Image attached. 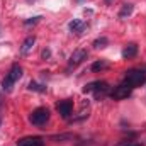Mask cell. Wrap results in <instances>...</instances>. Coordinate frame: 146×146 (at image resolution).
<instances>
[{
	"label": "cell",
	"mask_w": 146,
	"mask_h": 146,
	"mask_svg": "<svg viewBox=\"0 0 146 146\" xmlns=\"http://www.w3.org/2000/svg\"><path fill=\"white\" fill-rule=\"evenodd\" d=\"M41 56H42V60H48V58L51 56V51H49V49H42V53H41Z\"/></svg>",
	"instance_id": "cell-18"
},
{
	"label": "cell",
	"mask_w": 146,
	"mask_h": 146,
	"mask_svg": "<svg viewBox=\"0 0 146 146\" xmlns=\"http://www.w3.org/2000/svg\"><path fill=\"white\" fill-rule=\"evenodd\" d=\"M87 56H88V53L85 51V49H76V51H73V54L70 56V61H68V66H78V65H82L85 60H87Z\"/></svg>",
	"instance_id": "cell-6"
},
{
	"label": "cell",
	"mask_w": 146,
	"mask_h": 146,
	"mask_svg": "<svg viewBox=\"0 0 146 146\" xmlns=\"http://www.w3.org/2000/svg\"><path fill=\"white\" fill-rule=\"evenodd\" d=\"M136 54H138V46H136L134 42L127 44V46L122 49V58H133V56H136Z\"/></svg>",
	"instance_id": "cell-11"
},
{
	"label": "cell",
	"mask_w": 146,
	"mask_h": 146,
	"mask_svg": "<svg viewBox=\"0 0 146 146\" xmlns=\"http://www.w3.org/2000/svg\"><path fill=\"white\" fill-rule=\"evenodd\" d=\"M39 21H41V15H37V17H33V19H27L24 24H26V26H31V24H36V22H39Z\"/></svg>",
	"instance_id": "cell-17"
},
{
	"label": "cell",
	"mask_w": 146,
	"mask_h": 146,
	"mask_svg": "<svg viewBox=\"0 0 146 146\" xmlns=\"http://www.w3.org/2000/svg\"><path fill=\"white\" fill-rule=\"evenodd\" d=\"M107 44H109V39H107V37H99V39L94 41V48H95V49H102V48H106Z\"/></svg>",
	"instance_id": "cell-14"
},
{
	"label": "cell",
	"mask_w": 146,
	"mask_h": 146,
	"mask_svg": "<svg viewBox=\"0 0 146 146\" xmlns=\"http://www.w3.org/2000/svg\"><path fill=\"white\" fill-rule=\"evenodd\" d=\"M145 82H146V73L143 70H129L124 75V83L129 85L131 88L141 87V85H145Z\"/></svg>",
	"instance_id": "cell-2"
},
{
	"label": "cell",
	"mask_w": 146,
	"mask_h": 146,
	"mask_svg": "<svg viewBox=\"0 0 146 146\" xmlns=\"http://www.w3.org/2000/svg\"><path fill=\"white\" fill-rule=\"evenodd\" d=\"M17 146H44V139L41 136H26L17 141Z\"/></svg>",
	"instance_id": "cell-8"
},
{
	"label": "cell",
	"mask_w": 146,
	"mask_h": 146,
	"mask_svg": "<svg viewBox=\"0 0 146 146\" xmlns=\"http://www.w3.org/2000/svg\"><path fill=\"white\" fill-rule=\"evenodd\" d=\"M29 90H34V92H46V87L41 85V83H36V82H31V83H29Z\"/></svg>",
	"instance_id": "cell-15"
},
{
	"label": "cell",
	"mask_w": 146,
	"mask_h": 146,
	"mask_svg": "<svg viewBox=\"0 0 146 146\" xmlns=\"http://www.w3.org/2000/svg\"><path fill=\"white\" fill-rule=\"evenodd\" d=\"M36 44V37L34 36H29L24 39L22 46H21V54H29V51L33 49V46Z\"/></svg>",
	"instance_id": "cell-10"
},
{
	"label": "cell",
	"mask_w": 146,
	"mask_h": 146,
	"mask_svg": "<svg viewBox=\"0 0 146 146\" xmlns=\"http://www.w3.org/2000/svg\"><path fill=\"white\" fill-rule=\"evenodd\" d=\"M107 68H109L107 61H95L92 65V72H102V70H107Z\"/></svg>",
	"instance_id": "cell-13"
},
{
	"label": "cell",
	"mask_w": 146,
	"mask_h": 146,
	"mask_svg": "<svg viewBox=\"0 0 146 146\" xmlns=\"http://www.w3.org/2000/svg\"><path fill=\"white\" fill-rule=\"evenodd\" d=\"M21 76H22V66H21L19 63H14V65L10 66L9 73H7V76H5L3 82H2V88H3L5 92H10V90L14 88L15 82L21 80Z\"/></svg>",
	"instance_id": "cell-1"
},
{
	"label": "cell",
	"mask_w": 146,
	"mask_h": 146,
	"mask_svg": "<svg viewBox=\"0 0 146 146\" xmlns=\"http://www.w3.org/2000/svg\"><path fill=\"white\" fill-rule=\"evenodd\" d=\"M133 10H134V5L133 3H124L122 9L119 10V19H127L133 14Z\"/></svg>",
	"instance_id": "cell-12"
},
{
	"label": "cell",
	"mask_w": 146,
	"mask_h": 146,
	"mask_svg": "<svg viewBox=\"0 0 146 146\" xmlns=\"http://www.w3.org/2000/svg\"><path fill=\"white\" fill-rule=\"evenodd\" d=\"M106 2H107V3H110V2H114V0H106Z\"/></svg>",
	"instance_id": "cell-20"
},
{
	"label": "cell",
	"mask_w": 146,
	"mask_h": 146,
	"mask_svg": "<svg viewBox=\"0 0 146 146\" xmlns=\"http://www.w3.org/2000/svg\"><path fill=\"white\" fill-rule=\"evenodd\" d=\"M73 134H60V136H51L53 141H61V139H72Z\"/></svg>",
	"instance_id": "cell-16"
},
{
	"label": "cell",
	"mask_w": 146,
	"mask_h": 146,
	"mask_svg": "<svg viewBox=\"0 0 146 146\" xmlns=\"http://www.w3.org/2000/svg\"><path fill=\"white\" fill-rule=\"evenodd\" d=\"M56 109H58L60 115L63 119H68L70 114H72V110H73V100H61V102H58Z\"/></svg>",
	"instance_id": "cell-7"
},
{
	"label": "cell",
	"mask_w": 146,
	"mask_h": 146,
	"mask_svg": "<svg viewBox=\"0 0 146 146\" xmlns=\"http://www.w3.org/2000/svg\"><path fill=\"white\" fill-rule=\"evenodd\" d=\"M131 92H133V88H131L129 85L122 83V85L115 87V88L110 92V97H112V99H115V100H122V99H127V97L131 95Z\"/></svg>",
	"instance_id": "cell-5"
},
{
	"label": "cell",
	"mask_w": 146,
	"mask_h": 146,
	"mask_svg": "<svg viewBox=\"0 0 146 146\" xmlns=\"http://www.w3.org/2000/svg\"><path fill=\"white\" fill-rule=\"evenodd\" d=\"M29 121H31V124H34V126H44V124L49 121V110L46 109V107H39V109H36L31 114Z\"/></svg>",
	"instance_id": "cell-4"
},
{
	"label": "cell",
	"mask_w": 146,
	"mask_h": 146,
	"mask_svg": "<svg viewBox=\"0 0 146 146\" xmlns=\"http://www.w3.org/2000/svg\"><path fill=\"white\" fill-rule=\"evenodd\" d=\"M68 27H70V31L75 33V34H82V33L87 29V24H85L83 21H80V19H73L72 22L68 24Z\"/></svg>",
	"instance_id": "cell-9"
},
{
	"label": "cell",
	"mask_w": 146,
	"mask_h": 146,
	"mask_svg": "<svg viewBox=\"0 0 146 146\" xmlns=\"http://www.w3.org/2000/svg\"><path fill=\"white\" fill-rule=\"evenodd\" d=\"M83 92L85 94H94L95 99H102L104 95L109 94V85H107V82H102V80L92 82V83H88V85L83 87Z\"/></svg>",
	"instance_id": "cell-3"
},
{
	"label": "cell",
	"mask_w": 146,
	"mask_h": 146,
	"mask_svg": "<svg viewBox=\"0 0 146 146\" xmlns=\"http://www.w3.org/2000/svg\"><path fill=\"white\" fill-rule=\"evenodd\" d=\"M26 2H29V3H34V2H36V0H26Z\"/></svg>",
	"instance_id": "cell-19"
}]
</instances>
